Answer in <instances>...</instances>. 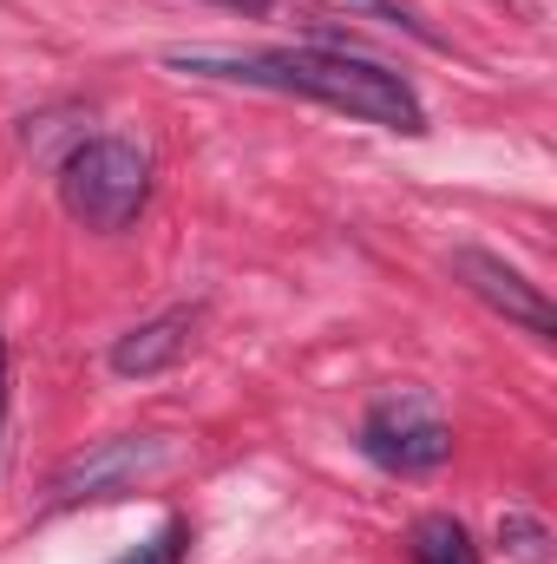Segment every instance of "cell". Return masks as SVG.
<instances>
[{
	"mask_svg": "<svg viewBox=\"0 0 557 564\" xmlns=\"http://www.w3.org/2000/svg\"><path fill=\"white\" fill-rule=\"evenodd\" d=\"M0 408H7V341H0Z\"/></svg>",
	"mask_w": 557,
	"mask_h": 564,
	"instance_id": "7c38bea8",
	"label": "cell"
},
{
	"mask_svg": "<svg viewBox=\"0 0 557 564\" xmlns=\"http://www.w3.org/2000/svg\"><path fill=\"white\" fill-rule=\"evenodd\" d=\"M499 545L525 564L551 558V532H545V519H532V512H505V519H499Z\"/></svg>",
	"mask_w": 557,
	"mask_h": 564,
	"instance_id": "ba28073f",
	"label": "cell"
},
{
	"mask_svg": "<svg viewBox=\"0 0 557 564\" xmlns=\"http://www.w3.org/2000/svg\"><path fill=\"white\" fill-rule=\"evenodd\" d=\"M407 552L414 564H479V545L466 539V525L459 519H446V512H426L414 532H407Z\"/></svg>",
	"mask_w": 557,
	"mask_h": 564,
	"instance_id": "52a82bcc",
	"label": "cell"
},
{
	"mask_svg": "<svg viewBox=\"0 0 557 564\" xmlns=\"http://www.w3.org/2000/svg\"><path fill=\"white\" fill-rule=\"evenodd\" d=\"M151 197V158L132 139H86L59 164V204L86 230H125Z\"/></svg>",
	"mask_w": 557,
	"mask_h": 564,
	"instance_id": "7a4b0ae2",
	"label": "cell"
},
{
	"mask_svg": "<svg viewBox=\"0 0 557 564\" xmlns=\"http://www.w3.org/2000/svg\"><path fill=\"white\" fill-rule=\"evenodd\" d=\"M223 7H250V13H270V0H223Z\"/></svg>",
	"mask_w": 557,
	"mask_h": 564,
	"instance_id": "8fae6325",
	"label": "cell"
},
{
	"mask_svg": "<svg viewBox=\"0 0 557 564\" xmlns=\"http://www.w3.org/2000/svg\"><path fill=\"white\" fill-rule=\"evenodd\" d=\"M197 322H204V308L184 302V308H164V315H151L139 328H125V335L112 341V375H119V381H151V375H164V368L190 348Z\"/></svg>",
	"mask_w": 557,
	"mask_h": 564,
	"instance_id": "8992f818",
	"label": "cell"
},
{
	"mask_svg": "<svg viewBox=\"0 0 557 564\" xmlns=\"http://www.w3.org/2000/svg\"><path fill=\"white\" fill-rule=\"evenodd\" d=\"M446 270H452V282H459V289H472L485 308H499V315H505V322H518L525 335H538V341H545V335H557V308L545 302V289L525 276V270H512L505 257L459 243Z\"/></svg>",
	"mask_w": 557,
	"mask_h": 564,
	"instance_id": "5b68a950",
	"label": "cell"
},
{
	"mask_svg": "<svg viewBox=\"0 0 557 564\" xmlns=\"http://www.w3.org/2000/svg\"><path fill=\"white\" fill-rule=\"evenodd\" d=\"M184 545H190V532H184V525H164V532H157L151 545H139L125 564H177L184 558Z\"/></svg>",
	"mask_w": 557,
	"mask_h": 564,
	"instance_id": "9c48e42d",
	"label": "cell"
},
{
	"mask_svg": "<svg viewBox=\"0 0 557 564\" xmlns=\"http://www.w3.org/2000/svg\"><path fill=\"white\" fill-rule=\"evenodd\" d=\"M177 73L197 79H230V86H263V93H295L315 99L328 112H348L361 126L381 132H426V106L414 99V86L401 73H387L381 59L341 53V46H270V53H171Z\"/></svg>",
	"mask_w": 557,
	"mask_h": 564,
	"instance_id": "6da1fadb",
	"label": "cell"
},
{
	"mask_svg": "<svg viewBox=\"0 0 557 564\" xmlns=\"http://www.w3.org/2000/svg\"><path fill=\"white\" fill-rule=\"evenodd\" d=\"M361 453L387 473H433L452 459V426L433 414L426 394H387L361 421Z\"/></svg>",
	"mask_w": 557,
	"mask_h": 564,
	"instance_id": "277c9868",
	"label": "cell"
},
{
	"mask_svg": "<svg viewBox=\"0 0 557 564\" xmlns=\"http://www.w3.org/2000/svg\"><path fill=\"white\" fill-rule=\"evenodd\" d=\"M341 7H361V13H374V20H394V26H407V33H419V40H433L426 26H419L407 7H394V0H341Z\"/></svg>",
	"mask_w": 557,
	"mask_h": 564,
	"instance_id": "30bf717a",
	"label": "cell"
},
{
	"mask_svg": "<svg viewBox=\"0 0 557 564\" xmlns=\"http://www.w3.org/2000/svg\"><path fill=\"white\" fill-rule=\"evenodd\" d=\"M177 459L171 433H112L86 453H73L53 479V506H92V499H119L144 479H157Z\"/></svg>",
	"mask_w": 557,
	"mask_h": 564,
	"instance_id": "3957f363",
	"label": "cell"
}]
</instances>
